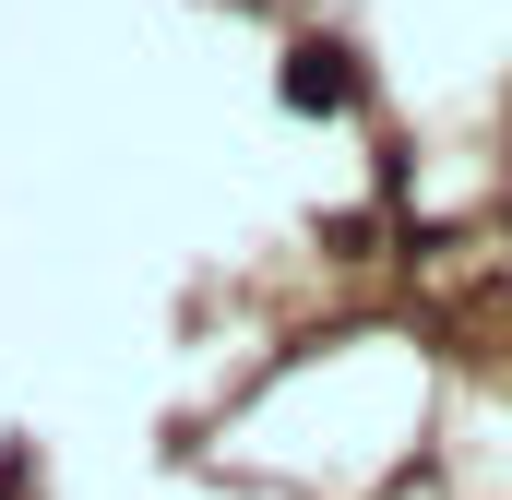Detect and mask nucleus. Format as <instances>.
Masks as SVG:
<instances>
[{"mask_svg":"<svg viewBox=\"0 0 512 500\" xmlns=\"http://www.w3.org/2000/svg\"><path fill=\"white\" fill-rule=\"evenodd\" d=\"M346 96H358L346 48H322V36H310V48H286V108H310V120H322V108H346Z\"/></svg>","mask_w":512,"mask_h":500,"instance_id":"1","label":"nucleus"}]
</instances>
